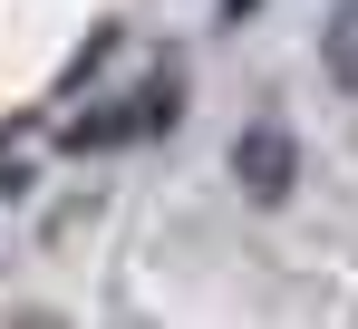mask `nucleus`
<instances>
[{
	"label": "nucleus",
	"mask_w": 358,
	"mask_h": 329,
	"mask_svg": "<svg viewBox=\"0 0 358 329\" xmlns=\"http://www.w3.org/2000/svg\"><path fill=\"white\" fill-rule=\"evenodd\" d=\"M320 49H329V78H339V88H358V0H349V10H329Z\"/></svg>",
	"instance_id": "obj_3"
},
{
	"label": "nucleus",
	"mask_w": 358,
	"mask_h": 329,
	"mask_svg": "<svg viewBox=\"0 0 358 329\" xmlns=\"http://www.w3.org/2000/svg\"><path fill=\"white\" fill-rule=\"evenodd\" d=\"M145 126H175V88H145V97H126L117 116H78L68 146L87 155V146H126V136H145Z\"/></svg>",
	"instance_id": "obj_2"
},
{
	"label": "nucleus",
	"mask_w": 358,
	"mask_h": 329,
	"mask_svg": "<svg viewBox=\"0 0 358 329\" xmlns=\"http://www.w3.org/2000/svg\"><path fill=\"white\" fill-rule=\"evenodd\" d=\"M233 174H242L252 204H281L291 174H300V146L281 136V126H242V136H233Z\"/></svg>",
	"instance_id": "obj_1"
}]
</instances>
